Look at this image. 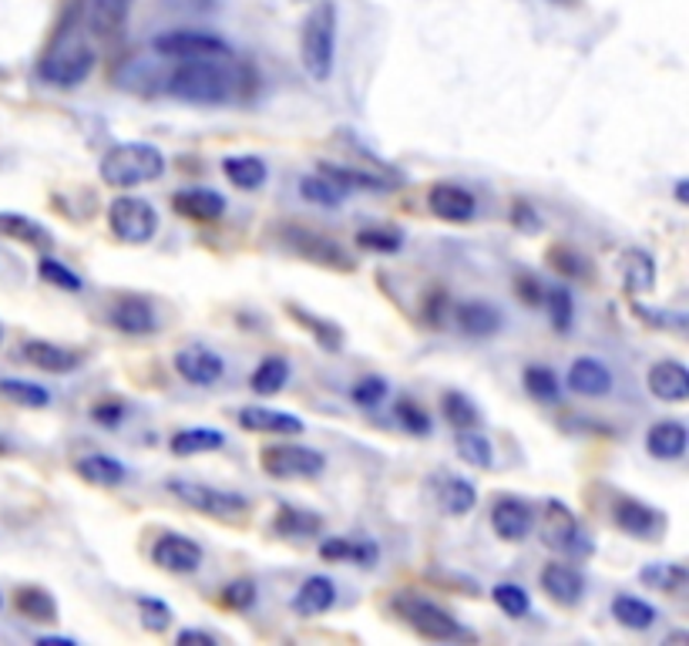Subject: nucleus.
Returning a JSON list of instances; mask_svg holds the SVG:
<instances>
[{
    "instance_id": "44",
    "label": "nucleus",
    "mask_w": 689,
    "mask_h": 646,
    "mask_svg": "<svg viewBox=\"0 0 689 646\" xmlns=\"http://www.w3.org/2000/svg\"><path fill=\"white\" fill-rule=\"evenodd\" d=\"M357 247L367 250V253L394 257V253L404 250V232L400 229H390V226H370V229H361L357 232Z\"/></svg>"
},
{
    "instance_id": "8",
    "label": "nucleus",
    "mask_w": 689,
    "mask_h": 646,
    "mask_svg": "<svg viewBox=\"0 0 689 646\" xmlns=\"http://www.w3.org/2000/svg\"><path fill=\"white\" fill-rule=\"evenodd\" d=\"M108 226L122 242H132V247H145V242L155 239L158 232V212L148 199L138 196H118L108 206Z\"/></svg>"
},
{
    "instance_id": "41",
    "label": "nucleus",
    "mask_w": 689,
    "mask_h": 646,
    "mask_svg": "<svg viewBox=\"0 0 689 646\" xmlns=\"http://www.w3.org/2000/svg\"><path fill=\"white\" fill-rule=\"evenodd\" d=\"M286 384H290V364L283 357H267L260 367L252 371V377H249V387L260 394V397H273Z\"/></svg>"
},
{
    "instance_id": "60",
    "label": "nucleus",
    "mask_w": 689,
    "mask_h": 646,
    "mask_svg": "<svg viewBox=\"0 0 689 646\" xmlns=\"http://www.w3.org/2000/svg\"><path fill=\"white\" fill-rule=\"evenodd\" d=\"M179 643H206V646H216L219 636L216 633H206V629H182L179 633Z\"/></svg>"
},
{
    "instance_id": "50",
    "label": "nucleus",
    "mask_w": 689,
    "mask_h": 646,
    "mask_svg": "<svg viewBox=\"0 0 689 646\" xmlns=\"http://www.w3.org/2000/svg\"><path fill=\"white\" fill-rule=\"evenodd\" d=\"M545 303H549V316H552V327L558 334H568L572 331V320H575V300L565 286L558 290H545Z\"/></svg>"
},
{
    "instance_id": "51",
    "label": "nucleus",
    "mask_w": 689,
    "mask_h": 646,
    "mask_svg": "<svg viewBox=\"0 0 689 646\" xmlns=\"http://www.w3.org/2000/svg\"><path fill=\"white\" fill-rule=\"evenodd\" d=\"M394 418H397L400 428L410 431V435H430V418H427V411L420 408V404H414L410 397L394 400Z\"/></svg>"
},
{
    "instance_id": "47",
    "label": "nucleus",
    "mask_w": 689,
    "mask_h": 646,
    "mask_svg": "<svg viewBox=\"0 0 689 646\" xmlns=\"http://www.w3.org/2000/svg\"><path fill=\"white\" fill-rule=\"evenodd\" d=\"M525 390L535 397V400H542V404H558V397H562V387H558V377H555V371L552 367H542V364H535V367H525Z\"/></svg>"
},
{
    "instance_id": "30",
    "label": "nucleus",
    "mask_w": 689,
    "mask_h": 646,
    "mask_svg": "<svg viewBox=\"0 0 689 646\" xmlns=\"http://www.w3.org/2000/svg\"><path fill=\"white\" fill-rule=\"evenodd\" d=\"M333 603H336V586H333V580H326V576H310V580L296 590V596H293V613H296V616H320V613L333 609Z\"/></svg>"
},
{
    "instance_id": "13",
    "label": "nucleus",
    "mask_w": 689,
    "mask_h": 646,
    "mask_svg": "<svg viewBox=\"0 0 689 646\" xmlns=\"http://www.w3.org/2000/svg\"><path fill=\"white\" fill-rule=\"evenodd\" d=\"M202 545L189 535H176V532H168L161 539H155L152 545V562L158 565L161 573H171V576H192L199 573V565H202Z\"/></svg>"
},
{
    "instance_id": "6",
    "label": "nucleus",
    "mask_w": 689,
    "mask_h": 646,
    "mask_svg": "<svg viewBox=\"0 0 689 646\" xmlns=\"http://www.w3.org/2000/svg\"><path fill=\"white\" fill-rule=\"evenodd\" d=\"M165 489H168V496H176L182 506H189L192 512L219 519V522H236V519H242L249 512V499L246 496L216 489V485H206V481L168 478Z\"/></svg>"
},
{
    "instance_id": "46",
    "label": "nucleus",
    "mask_w": 689,
    "mask_h": 646,
    "mask_svg": "<svg viewBox=\"0 0 689 646\" xmlns=\"http://www.w3.org/2000/svg\"><path fill=\"white\" fill-rule=\"evenodd\" d=\"M300 196L306 199V202H313V206H340L343 199H347V192H343L333 179H326L323 173H316V176H303L300 179Z\"/></svg>"
},
{
    "instance_id": "33",
    "label": "nucleus",
    "mask_w": 689,
    "mask_h": 646,
    "mask_svg": "<svg viewBox=\"0 0 689 646\" xmlns=\"http://www.w3.org/2000/svg\"><path fill=\"white\" fill-rule=\"evenodd\" d=\"M14 609L31 623H58V616H61L58 600L44 586H21L14 593Z\"/></svg>"
},
{
    "instance_id": "55",
    "label": "nucleus",
    "mask_w": 689,
    "mask_h": 646,
    "mask_svg": "<svg viewBox=\"0 0 689 646\" xmlns=\"http://www.w3.org/2000/svg\"><path fill=\"white\" fill-rule=\"evenodd\" d=\"M448 306H451V293H448V290H441V286L430 290V293L420 300V316H424L427 327H441L445 316H448Z\"/></svg>"
},
{
    "instance_id": "45",
    "label": "nucleus",
    "mask_w": 689,
    "mask_h": 646,
    "mask_svg": "<svg viewBox=\"0 0 689 646\" xmlns=\"http://www.w3.org/2000/svg\"><path fill=\"white\" fill-rule=\"evenodd\" d=\"M441 411L448 418V425L455 431L461 428H478V408H474V400L461 390H445L441 394Z\"/></svg>"
},
{
    "instance_id": "38",
    "label": "nucleus",
    "mask_w": 689,
    "mask_h": 646,
    "mask_svg": "<svg viewBox=\"0 0 689 646\" xmlns=\"http://www.w3.org/2000/svg\"><path fill=\"white\" fill-rule=\"evenodd\" d=\"M320 555L326 562H361L374 565L377 562V545L374 542H357V539H323Z\"/></svg>"
},
{
    "instance_id": "28",
    "label": "nucleus",
    "mask_w": 689,
    "mask_h": 646,
    "mask_svg": "<svg viewBox=\"0 0 689 646\" xmlns=\"http://www.w3.org/2000/svg\"><path fill=\"white\" fill-rule=\"evenodd\" d=\"M286 313L296 320V327L300 331H306L326 354H340L343 351V331H340V323H333V320H323V316H316V313H310V310H303L300 303H286Z\"/></svg>"
},
{
    "instance_id": "26",
    "label": "nucleus",
    "mask_w": 689,
    "mask_h": 646,
    "mask_svg": "<svg viewBox=\"0 0 689 646\" xmlns=\"http://www.w3.org/2000/svg\"><path fill=\"white\" fill-rule=\"evenodd\" d=\"M0 236L24 242V247H31V250H51L54 247V232L44 222H38L24 212H0Z\"/></svg>"
},
{
    "instance_id": "7",
    "label": "nucleus",
    "mask_w": 689,
    "mask_h": 646,
    "mask_svg": "<svg viewBox=\"0 0 689 646\" xmlns=\"http://www.w3.org/2000/svg\"><path fill=\"white\" fill-rule=\"evenodd\" d=\"M95 64H98V54L84 41H58L44 54V61L38 67V77L51 88L71 92V88L84 85V81L92 77Z\"/></svg>"
},
{
    "instance_id": "57",
    "label": "nucleus",
    "mask_w": 689,
    "mask_h": 646,
    "mask_svg": "<svg viewBox=\"0 0 689 646\" xmlns=\"http://www.w3.org/2000/svg\"><path fill=\"white\" fill-rule=\"evenodd\" d=\"M508 219H511V226H514V229H519V232H525V236H535V232H542V219H539L535 206H532V202H525V199H514V202H511V212H508Z\"/></svg>"
},
{
    "instance_id": "48",
    "label": "nucleus",
    "mask_w": 689,
    "mask_h": 646,
    "mask_svg": "<svg viewBox=\"0 0 689 646\" xmlns=\"http://www.w3.org/2000/svg\"><path fill=\"white\" fill-rule=\"evenodd\" d=\"M491 600H494V606H498L501 613H508L511 619H522V616L532 609L529 593H525L522 586H514V583H498V586L491 590Z\"/></svg>"
},
{
    "instance_id": "23",
    "label": "nucleus",
    "mask_w": 689,
    "mask_h": 646,
    "mask_svg": "<svg viewBox=\"0 0 689 646\" xmlns=\"http://www.w3.org/2000/svg\"><path fill=\"white\" fill-rule=\"evenodd\" d=\"M135 0H88V31L102 41H112L125 31Z\"/></svg>"
},
{
    "instance_id": "3",
    "label": "nucleus",
    "mask_w": 689,
    "mask_h": 646,
    "mask_svg": "<svg viewBox=\"0 0 689 646\" xmlns=\"http://www.w3.org/2000/svg\"><path fill=\"white\" fill-rule=\"evenodd\" d=\"M333 58H336V8L333 0H316L300 31V61L303 71L323 85L333 74Z\"/></svg>"
},
{
    "instance_id": "34",
    "label": "nucleus",
    "mask_w": 689,
    "mask_h": 646,
    "mask_svg": "<svg viewBox=\"0 0 689 646\" xmlns=\"http://www.w3.org/2000/svg\"><path fill=\"white\" fill-rule=\"evenodd\" d=\"M438 499H441V509L448 512V515H468L474 506H478V489L468 481V478H461V475H445L441 481H438Z\"/></svg>"
},
{
    "instance_id": "61",
    "label": "nucleus",
    "mask_w": 689,
    "mask_h": 646,
    "mask_svg": "<svg viewBox=\"0 0 689 646\" xmlns=\"http://www.w3.org/2000/svg\"><path fill=\"white\" fill-rule=\"evenodd\" d=\"M38 646H74V639L71 636H41Z\"/></svg>"
},
{
    "instance_id": "4",
    "label": "nucleus",
    "mask_w": 689,
    "mask_h": 646,
    "mask_svg": "<svg viewBox=\"0 0 689 646\" xmlns=\"http://www.w3.org/2000/svg\"><path fill=\"white\" fill-rule=\"evenodd\" d=\"M280 242L300 260L306 263H316L323 270H333V273H354L357 270V257L351 250H343L340 242L320 229H310V226H300V222H286L280 229Z\"/></svg>"
},
{
    "instance_id": "2",
    "label": "nucleus",
    "mask_w": 689,
    "mask_h": 646,
    "mask_svg": "<svg viewBox=\"0 0 689 646\" xmlns=\"http://www.w3.org/2000/svg\"><path fill=\"white\" fill-rule=\"evenodd\" d=\"M98 173L108 189H135L165 176V155L148 142H118L102 155Z\"/></svg>"
},
{
    "instance_id": "29",
    "label": "nucleus",
    "mask_w": 689,
    "mask_h": 646,
    "mask_svg": "<svg viewBox=\"0 0 689 646\" xmlns=\"http://www.w3.org/2000/svg\"><path fill=\"white\" fill-rule=\"evenodd\" d=\"M646 451L662 461H679L686 455V425L682 421H656L646 431Z\"/></svg>"
},
{
    "instance_id": "1",
    "label": "nucleus",
    "mask_w": 689,
    "mask_h": 646,
    "mask_svg": "<svg viewBox=\"0 0 689 646\" xmlns=\"http://www.w3.org/2000/svg\"><path fill=\"white\" fill-rule=\"evenodd\" d=\"M168 95L189 105H229L242 95L239 67L226 64V58H196L179 61L168 74Z\"/></svg>"
},
{
    "instance_id": "9",
    "label": "nucleus",
    "mask_w": 689,
    "mask_h": 646,
    "mask_svg": "<svg viewBox=\"0 0 689 646\" xmlns=\"http://www.w3.org/2000/svg\"><path fill=\"white\" fill-rule=\"evenodd\" d=\"M260 465L276 481L316 478L326 468V455L316 448H303V445H270V448H263Z\"/></svg>"
},
{
    "instance_id": "62",
    "label": "nucleus",
    "mask_w": 689,
    "mask_h": 646,
    "mask_svg": "<svg viewBox=\"0 0 689 646\" xmlns=\"http://www.w3.org/2000/svg\"><path fill=\"white\" fill-rule=\"evenodd\" d=\"M686 189H689V183L686 179H676V202H682V206L689 202V192Z\"/></svg>"
},
{
    "instance_id": "5",
    "label": "nucleus",
    "mask_w": 689,
    "mask_h": 646,
    "mask_svg": "<svg viewBox=\"0 0 689 646\" xmlns=\"http://www.w3.org/2000/svg\"><path fill=\"white\" fill-rule=\"evenodd\" d=\"M390 609H394V616H397L410 633H417L420 639L448 643V639L464 636V629H461V623L455 619V613H448L445 606H438L435 600H427V596H417V593H397V596L390 600Z\"/></svg>"
},
{
    "instance_id": "58",
    "label": "nucleus",
    "mask_w": 689,
    "mask_h": 646,
    "mask_svg": "<svg viewBox=\"0 0 689 646\" xmlns=\"http://www.w3.org/2000/svg\"><path fill=\"white\" fill-rule=\"evenodd\" d=\"M514 296H519L525 306H542V303H545L542 283H539L535 277H529V273H519V277H514Z\"/></svg>"
},
{
    "instance_id": "10",
    "label": "nucleus",
    "mask_w": 689,
    "mask_h": 646,
    "mask_svg": "<svg viewBox=\"0 0 689 646\" xmlns=\"http://www.w3.org/2000/svg\"><path fill=\"white\" fill-rule=\"evenodd\" d=\"M158 58L171 61H196V58H229L232 48L212 31H165L152 41Z\"/></svg>"
},
{
    "instance_id": "21",
    "label": "nucleus",
    "mask_w": 689,
    "mask_h": 646,
    "mask_svg": "<svg viewBox=\"0 0 689 646\" xmlns=\"http://www.w3.org/2000/svg\"><path fill=\"white\" fill-rule=\"evenodd\" d=\"M171 209L189 222H219L226 216V199L216 189H182L171 196Z\"/></svg>"
},
{
    "instance_id": "17",
    "label": "nucleus",
    "mask_w": 689,
    "mask_h": 646,
    "mask_svg": "<svg viewBox=\"0 0 689 646\" xmlns=\"http://www.w3.org/2000/svg\"><path fill=\"white\" fill-rule=\"evenodd\" d=\"M539 583H542V593H545L555 606H565V609L578 606L582 596H585V580H582V573L572 570V565H565V562H549L545 570H542V576H539Z\"/></svg>"
},
{
    "instance_id": "52",
    "label": "nucleus",
    "mask_w": 689,
    "mask_h": 646,
    "mask_svg": "<svg viewBox=\"0 0 689 646\" xmlns=\"http://www.w3.org/2000/svg\"><path fill=\"white\" fill-rule=\"evenodd\" d=\"M387 394H390V387H387V381L377 377V374L361 377V381L354 384V390H351L354 404H361V408H380V404L387 400Z\"/></svg>"
},
{
    "instance_id": "27",
    "label": "nucleus",
    "mask_w": 689,
    "mask_h": 646,
    "mask_svg": "<svg viewBox=\"0 0 689 646\" xmlns=\"http://www.w3.org/2000/svg\"><path fill=\"white\" fill-rule=\"evenodd\" d=\"M455 320H458L461 334H468V337H491V334L501 331V323H504L501 310L491 306L488 300H468V303H461L455 310Z\"/></svg>"
},
{
    "instance_id": "40",
    "label": "nucleus",
    "mask_w": 689,
    "mask_h": 646,
    "mask_svg": "<svg viewBox=\"0 0 689 646\" xmlns=\"http://www.w3.org/2000/svg\"><path fill=\"white\" fill-rule=\"evenodd\" d=\"M455 448H458V458H461L464 465L481 468V471L494 468V448H491V441H488L478 428H461V431L455 435Z\"/></svg>"
},
{
    "instance_id": "14",
    "label": "nucleus",
    "mask_w": 689,
    "mask_h": 646,
    "mask_svg": "<svg viewBox=\"0 0 689 646\" xmlns=\"http://www.w3.org/2000/svg\"><path fill=\"white\" fill-rule=\"evenodd\" d=\"M108 323H112L118 334H128V337H145V334H155L158 331L155 306L145 296H135V293L112 300Z\"/></svg>"
},
{
    "instance_id": "20",
    "label": "nucleus",
    "mask_w": 689,
    "mask_h": 646,
    "mask_svg": "<svg viewBox=\"0 0 689 646\" xmlns=\"http://www.w3.org/2000/svg\"><path fill=\"white\" fill-rule=\"evenodd\" d=\"M239 428L249 431V435H303V421L296 415H286V411H273V408H260V404H252V408H242L239 411Z\"/></svg>"
},
{
    "instance_id": "42",
    "label": "nucleus",
    "mask_w": 689,
    "mask_h": 646,
    "mask_svg": "<svg viewBox=\"0 0 689 646\" xmlns=\"http://www.w3.org/2000/svg\"><path fill=\"white\" fill-rule=\"evenodd\" d=\"M0 397L18 404V408H31V411H41V408H48V404H51V394L41 384L18 381V377H4V381H0Z\"/></svg>"
},
{
    "instance_id": "22",
    "label": "nucleus",
    "mask_w": 689,
    "mask_h": 646,
    "mask_svg": "<svg viewBox=\"0 0 689 646\" xmlns=\"http://www.w3.org/2000/svg\"><path fill=\"white\" fill-rule=\"evenodd\" d=\"M21 357L38 367V371H48V374H71L74 367H81L84 354L81 351H71V347H61V344H51V341H28L21 347Z\"/></svg>"
},
{
    "instance_id": "18",
    "label": "nucleus",
    "mask_w": 689,
    "mask_h": 646,
    "mask_svg": "<svg viewBox=\"0 0 689 646\" xmlns=\"http://www.w3.org/2000/svg\"><path fill=\"white\" fill-rule=\"evenodd\" d=\"M176 371H179L182 381H189L196 387H212L226 374V361L216 351L192 344V347H182L176 354Z\"/></svg>"
},
{
    "instance_id": "15",
    "label": "nucleus",
    "mask_w": 689,
    "mask_h": 646,
    "mask_svg": "<svg viewBox=\"0 0 689 646\" xmlns=\"http://www.w3.org/2000/svg\"><path fill=\"white\" fill-rule=\"evenodd\" d=\"M427 209L430 216H438L445 222H471L474 212H478V202L474 196L464 189V186H455V183H438V186H430L427 189Z\"/></svg>"
},
{
    "instance_id": "37",
    "label": "nucleus",
    "mask_w": 689,
    "mask_h": 646,
    "mask_svg": "<svg viewBox=\"0 0 689 646\" xmlns=\"http://www.w3.org/2000/svg\"><path fill=\"white\" fill-rule=\"evenodd\" d=\"M613 619L623 626V629H633V633H646L653 623H656V606H649L646 600L639 596H616L613 600Z\"/></svg>"
},
{
    "instance_id": "25",
    "label": "nucleus",
    "mask_w": 689,
    "mask_h": 646,
    "mask_svg": "<svg viewBox=\"0 0 689 646\" xmlns=\"http://www.w3.org/2000/svg\"><path fill=\"white\" fill-rule=\"evenodd\" d=\"M74 475L88 485H98V489H118L128 471L118 458H112L105 451H92V455H81L74 461Z\"/></svg>"
},
{
    "instance_id": "54",
    "label": "nucleus",
    "mask_w": 689,
    "mask_h": 646,
    "mask_svg": "<svg viewBox=\"0 0 689 646\" xmlns=\"http://www.w3.org/2000/svg\"><path fill=\"white\" fill-rule=\"evenodd\" d=\"M545 260H549V267H555L562 277H572V280L588 277V263H585L572 247H552V250L545 253Z\"/></svg>"
},
{
    "instance_id": "56",
    "label": "nucleus",
    "mask_w": 689,
    "mask_h": 646,
    "mask_svg": "<svg viewBox=\"0 0 689 646\" xmlns=\"http://www.w3.org/2000/svg\"><path fill=\"white\" fill-rule=\"evenodd\" d=\"M252 603H255V583L252 580L242 576V580H232V583L222 586V606L226 609L239 613V609H249Z\"/></svg>"
},
{
    "instance_id": "32",
    "label": "nucleus",
    "mask_w": 689,
    "mask_h": 646,
    "mask_svg": "<svg viewBox=\"0 0 689 646\" xmlns=\"http://www.w3.org/2000/svg\"><path fill=\"white\" fill-rule=\"evenodd\" d=\"M222 173L236 189L252 192L267 183V162L260 155H229L222 158Z\"/></svg>"
},
{
    "instance_id": "31",
    "label": "nucleus",
    "mask_w": 689,
    "mask_h": 646,
    "mask_svg": "<svg viewBox=\"0 0 689 646\" xmlns=\"http://www.w3.org/2000/svg\"><path fill=\"white\" fill-rule=\"evenodd\" d=\"M226 445V435L219 428H209V425H199V428H182L171 435L168 448L171 455L179 458H189V455H206V451H219Z\"/></svg>"
},
{
    "instance_id": "16",
    "label": "nucleus",
    "mask_w": 689,
    "mask_h": 646,
    "mask_svg": "<svg viewBox=\"0 0 689 646\" xmlns=\"http://www.w3.org/2000/svg\"><path fill=\"white\" fill-rule=\"evenodd\" d=\"M491 529L504 542H522L532 532V506L519 496H501L491 506Z\"/></svg>"
},
{
    "instance_id": "63",
    "label": "nucleus",
    "mask_w": 689,
    "mask_h": 646,
    "mask_svg": "<svg viewBox=\"0 0 689 646\" xmlns=\"http://www.w3.org/2000/svg\"><path fill=\"white\" fill-rule=\"evenodd\" d=\"M549 4H558V8H578L582 0H549Z\"/></svg>"
},
{
    "instance_id": "49",
    "label": "nucleus",
    "mask_w": 689,
    "mask_h": 646,
    "mask_svg": "<svg viewBox=\"0 0 689 646\" xmlns=\"http://www.w3.org/2000/svg\"><path fill=\"white\" fill-rule=\"evenodd\" d=\"M38 277H41L44 283L64 290V293H81V290H84L81 277H77L71 267H64L61 260H54V257H44V260L38 263Z\"/></svg>"
},
{
    "instance_id": "39",
    "label": "nucleus",
    "mask_w": 689,
    "mask_h": 646,
    "mask_svg": "<svg viewBox=\"0 0 689 646\" xmlns=\"http://www.w3.org/2000/svg\"><path fill=\"white\" fill-rule=\"evenodd\" d=\"M643 583L659 590V593L682 596L686 586H689V573H686V565H679V562H653L643 570Z\"/></svg>"
},
{
    "instance_id": "35",
    "label": "nucleus",
    "mask_w": 689,
    "mask_h": 646,
    "mask_svg": "<svg viewBox=\"0 0 689 646\" xmlns=\"http://www.w3.org/2000/svg\"><path fill=\"white\" fill-rule=\"evenodd\" d=\"M623 283L629 293H649L656 286V260L646 250H626L619 260Z\"/></svg>"
},
{
    "instance_id": "12",
    "label": "nucleus",
    "mask_w": 689,
    "mask_h": 646,
    "mask_svg": "<svg viewBox=\"0 0 689 646\" xmlns=\"http://www.w3.org/2000/svg\"><path fill=\"white\" fill-rule=\"evenodd\" d=\"M613 522L619 532L633 535V539H643V542H656L662 532H666V515L659 509H653L649 502L643 499H633V496H619L613 502Z\"/></svg>"
},
{
    "instance_id": "64",
    "label": "nucleus",
    "mask_w": 689,
    "mask_h": 646,
    "mask_svg": "<svg viewBox=\"0 0 689 646\" xmlns=\"http://www.w3.org/2000/svg\"><path fill=\"white\" fill-rule=\"evenodd\" d=\"M0 606H4V596H0Z\"/></svg>"
},
{
    "instance_id": "53",
    "label": "nucleus",
    "mask_w": 689,
    "mask_h": 646,
    "mask_svg": "<svg viewBox=\"0 0 689 646\" xmlns=\"http://www.w3.org/2000/svg\"><path fill=\"white\" fill-rule=\"evenodd\" d=\"M135 606H138V619H142L145 629L165 633V629L171 626V609H168L161 600H155V596H138Z\"/></svg>"
},
{
    "instance_id": "36",
    "label": "nucleus",
    "mask_w": 689,
    "mask_h": 646,
    "mask_svg": "<svg viewBox=\"0 0 689 646\" xmlns=\"http://www.w3.org/2000/svg\"><path fill=\"white\" fill-rule=\"evenodd\" d=\"M320 173L326 179H333L343 192H384L387 189V179L384 176H374V173H361V169H351V166H333V162H320Z\"/></svg>"
},
{
    "instance_id": "59",
    "label": "nucleus",
    "mask_w": 689,
    "mask_h": 646,
    "mask_svg": "<svg viewBox=\"0 0 689 646\" xmlns=\"http://www.w3.org/2000/svg\"><path fill=\"white\" fill-rule=\"evenodd\" d=\"M125 415H128L125 400H102V404H95V408H92V418L102 421V425H118Z\"/></svg>"
},
{
    "instance_id": "19",
    "label": "nucleus",
    "mask_w": 689,
    "mask_h": 646,
    "mask_svg": "<svg viewBox=\"0 0 689 646\" xmlns=\"http://www.w3.org/2000/svg\"><path fill=\"white\" fill-rule=\"evenodd\" d=\"M646 387L656 400L666 404H682L689 397V371L679 361H659L646 374Z\"/></svg>"
},
{
    "instance_id": "43",
    "label": "nucleus",
    "mask_w": 689,
    "mask_h": 646,
    "mask_svg": "<svg viewBox=\"0 0 689 646\" xmlns=\"http://www.w3.org/2000/svg\"><path fill=\"white\" fill-rule=\"evenodd\" d=\"M320 525H323L320 515H313L306 509H293V506H283L276 512V522H273V529L286 539H310V535L320 532Z\"/></svg>"
},
{
    "instance_id": "11",
    "label": "nucleus",
    "mask_w": 689,
    "mask_h": 646,
    "mask_svg": "<svg viewBox=\"0 0 689 646\" xmlns=\"http://www.w3.org/2000/svg\"><path fill=\"white\" fill-rule=\"evenodd\" d=\"M542 542L555 552H565V555H588L592 552V542L588 535L582 532L575 512L565 506V502H545V515H542Z\"/></svg>"
},
{
    "instance_id": "24",
    "label": "nucleus",
    "mask_w": 689,
    "mask_h": 646,
    "mask_svg": "<svg viewBox=\"0 0 689 646\" xmlns=\"http://www.w3.org/2000/svg\"><path fill=\"white\" fill-rule=\"evenodd\" d=\"M568 390L582 397H606L613 390V371L606 364H598L595 357H578L568 367Z\"/></svg>"
}]
</instances>
